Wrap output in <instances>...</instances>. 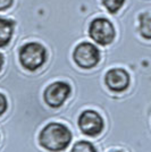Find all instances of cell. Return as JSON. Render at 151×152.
Wrapping results in <instances>:
<instances>
[{
    "label": "cell",
    "mask_w": 151,
    "mask_h": 152,
    "mask_svg": "<svg viewBox=\"0 0 151 152\" xmlns=\"http://www.w3.org/2000/svg\"><path fill=\"white\" fill-rule=\"evenodd\" d=\"M113 152H120V151H113Z\"/></svg>",
    "instance_id": "9a60e30c"
},
{
    "label": "cell",
    "mask_w": 151,
    "mask_h": 152,
    "mask_svg": "<svg viewBox=\"0 0 151 152\" xmlns=\"http://www.w3.org/2000/svg\"><path fill=\"white\" fill-rule=\"evenodd\" d=\"M105 83L114 92H123L130 85V75L123 68H111L106 73Z\"/></svg>",
    "instance_id": "52a82bcc"
},
{
    "label": "cell",
    "mask_w": 151,
    "mask_h": 152,
    "mask_svg": "<svg viewBox=\"0 0 151 152\" xmlns=\"http://www.w3.org/2000/svg\"><path fill=\"white\" fill-rule=\"evenodd\" d=\"M73 59L78 67L83 69H91L100 61V51L97 45L90 42H81L73 51Z\"/></svg>",
    "instance_id": "277c9868"
},
{
    "label": "cell",
    "mask_w": 151,
    "mask_h": 152,
    "mask_svg": "<svg viewBox=\"0 0 151 152\" xmlns=\"http://www.w3.org/2000/svg\"><path fill=\"white\" fill-rule=\"evenodd\" d=\"M14 0H0V12H5L13 6Z\"/></svg>",
    "instance_id": "4fadbf2b"
},
{
    "label": "cell",
    "mask_w": 151,
    "mask_h": 152,
    "mask_svg": "<svg viewBox=\"0 0 151 152\" xmlns=\"http://www.w3.org/2000/svg\"><path fill=\"white\" fill-rule=\"evenodd\" d=\"M15 22L13 19L0 17V48L9 45L13 38Z\"/></svg>",
    "instance_id": "ba28073f"
},
{
    "label": "cell",
    "mask_w": 151,
    "mask_h": 152,
    "mask_svg": "<svg viewBox=\"0 0 151 152\" xmlns=\"http://www.w3.org/2000/svg\"><path fill=\"white\" fill-rule=\"evenodd\" d=\"M70 152H97L95 145L88 141H78L72 148Z\"/></svg>",
    "instance_id": "8fae6325"
},
{
    "label": "cell",
    "mask_w": 151,
    "mask_h": 152,
    "mask_svg": "<svg viewBox=\"0 0 151 152\" xmlns=\"http://www.w3.org/2000/svg\"><path fill=\"white\" fill-rule=\"evenodd\" d=\"M139 31L144 39L151 40V15L149 13H143L139 16Z\"/></svg>",
    "instance_id": "9c48e42d"
},
{
    "label": "cell",
    "mask_w": 151,
    "mask_h": 152,
    "mask_svg": "<svg viewBox=\"0 0 151 152\" xmlns=\"http://www.w3.org/2000/svg\"><path fill=\"white\" fill-rule=\"evenodd\" d=\"M70 85L66 82L57 81L48 85L43 92L44 102L51 108H59L70 94Z\"/></svg>",
    "instance_id": "5b68a950"
},
{
    "label": "cell",
    "mask_w": 151,
    "mask_h": 152,
    "mask_svg": "<svg viewBox=\"0 0 151 152\" xmlns=\"http://www.w3.org/2000/svg\"><path fill=\"white\" fill-rule=\"evenodd\" d=\"M89 35L95 43L100 45H108L114 41L116 31L113 23L109 19L105 17H98L90 23Z\"/></svg>",
    "instance_id": "3957f363"
},
{
    "label": "cell",
    "mask_w": 151,
    "mask_h": 152,
    "mask_svg": "<svg viewBox=\"0 0 151 152\" xmlns=\"http://www.w3.org/2000/svg\"><path fill=\"white\" fill-rule=\"evenodd\" d=\"M72 141V133L60 123H49L42 128L39 135V142L42 148L51 152L65 150Z\"/></svg>",
    "instance_id": "6da1fadb"
},
{
    "label": "cell",
    "mask_w": 151,
    "mask_h": 152,
    "mask_svg": "<svg viewBox=\"0 0 151 152\" xmlns=\"http://www.w3.org/2000/svg\"><path fill=\"white\" fill-rule=\"evenodd\" d=\"M78 127L83 134L97 136L103 129V119L95 110H85L78 117Z\"/></svg>",
    "instance_id": "8992f818"
},
{
    "label": "cell",
    "mask_w": 151,
    "mask_h": 152,
    "mask_svg": "<svg viewBox=\"0 0 151 152\" xmlns=\"http://www.w3.org/2000/svg\"><path fill=\"white\" fill-rule=\"evenodd\" d=\"M102 5L110 14H116L124 6L125 0H101Z\"/></svg>",
    "instance_id": "30bf717a"
},
{
    "label": "cell",
    "mask_w": 151,
    "mask_h": 152,
    "mask_svg": "<svg viewBox=\"0 0 151 152\" xmlns=\"http://www.w3.org/2000/svg\"><path fill=\"white\" fill-rule=\"evenodd\" d=\"M21 65L30 72L39 69L47 60V50L38 42H29L21 47L18 52Z\"/></svg>",
    "instance_id": "7a4b0ae2"
},
{
    "label": "cell",
    "mask_w": 151,
    "mask_h": 152,
    "mask_svg": "<svg viewBox=\"0 0 151 152\" xmlns=\"http://www.w3.org/2000/svg\"><path fill=\"white\" fill-rule=\"evenodd\" d=\"M7 107H8V103H7L6 96L2 94V93H0V116L6 111Z\"/></svg>",
    "instance_id": "7c38bea8"
},
{
    "label": "cell",
    "mask_w": 151,
    "mask_h": 152,
    "mask_svg": "<svg viewBox=\"0 0 151 152\" xmlns=\"http://www.w3.org/2000/svg\"><path fill=\"white\" fill-rule=\"evenodd\" d=\"M2 65H4V56L0 53V70L2 68Z\"/></svg>",
    "instance_id": "5bb4252c"
}]
</instances>
